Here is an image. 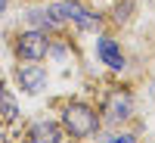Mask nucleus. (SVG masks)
<instances>
[{
  "instance_id": "1",
  "label": "nucleus",
  "mask_w": 155,
  "mask_h": 143,
  "mask_svg": "<svg viewBox=\"0 0 155 143\" xmlns=\"http://www.w3.org/2000/svg\"><path fill=\"white\" fill-rule=\"evenodd\" d=\"M59 124L65 131V137H74V140H90L102 131V118H99L96 106H90L84 100H65L62 103Z\"/></svg>"
},
{
  "instance_id": "2",
  "label": "nucleus",
  "mask_w": 155,
  "mask_h": 143,
  "mask_svg": "<svg viewBox=\"0 0 155 143\" xmlns=\"http://www.w3.org/2000/svg\"><path fill=\"white\" fill-rule=\"evenodd\" d=\"M47 9L59 25H74L78 31H99L102 28V16L93 12V9H87L81 0H56Z\"/></svg>"
},
{
  "instance_id": "3",
  "label": "nucleus",
  "mask_w": 155,
  "mask_h": 143,
  "mask_svg": "<svg viewBox=\"0 0 155 143\" xmlns=\"http://www.w3.org/2000/svg\"><path fill=\"white\" fill-rule=\"evenodd\" d=\"M134 112H137L134 90H127V87H109L106 90V100H102V106H99L102 124L121 128V124H127V121L134 118Z\"/></svg>"
},
{
  "instance_id": "4",
  "label": "nucleus",
  "mask_w": 155,
  "mask_h": 143,
  "mask_svg": "<svg viewBox=\"0 0 155 143\" xmlns=\"http://www.w3.org/2000/svg\"><path fill=\"white\" fill-rule=\"evenodd\" d=\"M12 50H16V56L19 59H34V62H41L50 56V34L44 28H25L16 34V41H12Z\"/></svg>"
},
{
  "instance_id": "5",
  "label": "nucleus",
  "mask_w": 155,
  "mask_h": 143,
  "mask_svg": "<svg viewBox=\"0 0 155 143\" xmlns=\"http://www.w3.org/2000/svg\"><path fill=\"white\" fill-rule=\"evenodd\" d=\"M16 81L19 87L25 90V94H41V90L47 87L50 81V72L47 66H41V62H34V59H19V66H16Z\"/></svg>"
},
{
  "instance_id": "6",
  "label": "nucleus",
  "mask_w": 155,
  "mask_h": 143,
  "mask_svg": "<svg viewBox=\"0 0 155 143\" xmlns=\"http://www.w3.org/2000/svg\"><path fill=\"white\" fill-rule=\"evenodd\" d=\"M96 59H99L109 72H118V75L127 69V53L121 50V44L115 41L112 34H99V37H96Z\"/></svg>"
},
{
  "instance_id": "7",
  "label": "nucleus",
  "mask_w": 155,
  "mask_h": 143,
  "mask_svg": "<svg viewBox=\"0 0 155 143\" xmlns=\"http://www.w3.org/2000/svg\"><path fill=\"white\" fill-rule=\"evenodd\" d=\"M28 140L31 143H62L65 140V131H62L59 121H50V118H41L28 128Z\"/></svg>"
},
{
  "instance_id": "8",
  "label": "nucleus",
  "mask_w": 155,
  "mask_h": 143,
  "mask_svg": "<svg viewBox=\"0 0 155 143\" xmlns=\"http://www.w3.org/2000/svg\"><path fill=\"white\" fill-rule=\"evenodd\" d=\"M19 118V103H16V94L9 87L0 90V124H12Z\"/></svg>"
},
{
  "instance_id": "9",
  "label": "nucleus",
  "mask_w": 155,
  "mask_h": 143,
  "mask_svg": "<svg viewBox=\"0 0 155 143\" xmlns=\"http://www.w3.org/2000/svg\"><path fill=\"white\" fill-rule=\"evenodd\" d=\"M25 19H28V25H31V28H44V31H53V28H59V22H56L53 16H50V9H47V6H44V9H31Z\"/></svg>"
},
{
  "instance_id": "10",
  "label": "nucleus",
  "mask_w": 155,
  "mask_h": 143,
  "mask_svg": "<svg viewBox=\"0 0 155 143\" xmlns=\"http://www.w3.org/2000/svg\"><path fill=\"white\" fill-rule=\"evenodd\" d=\"M134 9H137V0H118L112 22H115V25H127V22H130V12H134Z\"/></svg>"
},
{
  "instance_id": "11",
  "label": "nucleus",
  "mask_w": 155,
  "mask_h": 143,
  "mask_svg": "<svg viewBox=\"0 0 155 143\" xmlns=\"http://www.w3.org/2000/svg\"><path fill=\"white\" fill-rule=\"evenodd\" d=\"M106 140H109V143H134L137 134H134V131H115V134H109Z\"/></svg>"
},
{
  "instance_id": "12",
  "label": "nucleus",
  "mask_w": 155,
  "mask_h": 143,
  "mask_svg": "<svg viewBox=\"0 0 155 143\" xmlns=\"http://www.w3.org/2000/svg\"><path fill=\"white\" fill-rule=\"evenodd\" d=\"M6 6H9V0H0V16L6 12Z\"/></svg>"
},
{
  "instance_id": "13",
  "label": "nucleus",
  "mask_w": 155,
  "mask_h": 143,
  "mask_svg": "<svg viewBox=\"0 0 155 143\" xmlns=\"http://www.w3.org/2000/svg\"><path fill=\"white\" fill-rule=\"evenodd\" d=\"M149 97H152V100H155V81H152V84H149Z\"/></svg>"
},
{
  "instance_id": "14",
  "label": "nucleus",
  "mask_w": 155,
  "mask_h": 143,
  "mask_svg": "<svg viewBox=\"0 0 155 143\" xmlns=\"http://www.w3.org/2000/svg\"><path fill=\"white\" fill-rule=\"evenodd\" d=\"M3 87H6V84H3V78H0V90H3Z\"/></svg>"
}]
</instances>
